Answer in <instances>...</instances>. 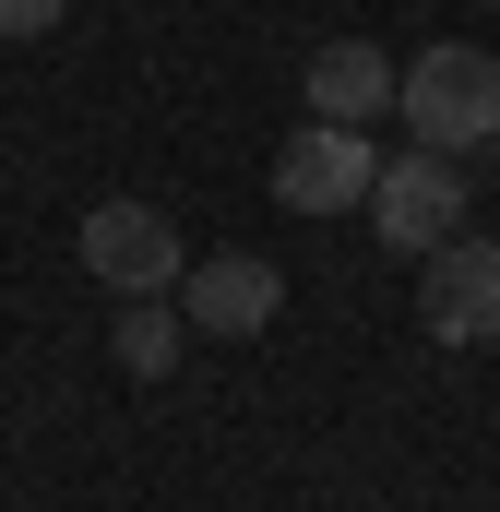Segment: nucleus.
I'll use <instances>...</instances> for the list:
<instances>
[{
	"instance_id": "obj_2",
	"label": "nucleus",
	"mask_w": 500,
	"mask_h": 512,
	"mask_svg": "<svg viewBox=\"0 0 500 512\" xmlns=\"http://www.w3.org/2000/svg\"><path fill=\"white\" fill-rule=\"evenodd\" d=\"M72 251H84V274H96L108 298H179V274H191V239H179V215H167V203H143V191H108V203H84Z\"/></svg>"
},
{
	"instance_id": "obj_4",
	"label": "nucleus",
	"mask_w": 500,
	"mask_h": 512,
	"mask_svg": "<svg viewBox=\"0 0 500 512\" xmlns=\"http://www.w3.org/2000/svg\"><path fill=\"white\" fill-rule=\"evenodd\" d=\"M370 179H381V143L346 120H298L274 143V203L286 215H346V203H370Z\"/></svg>"
},
{
	"instance_id": "obj_1",
	"label": "nucleus",
	"mask_w": 500,
	"mask_h": 512,
	"mask_svg": "<svg viewBox=\"0 0 500 512\" xmlns=\"http://www.w3.org/2000/svg\"><path fill=\"white\" fill-rule=\"evenodd\" d=\"M393 120L429 155H489L500 143V60L489 48H417L393 72Z\"/></svg>"
},
{
	"instance_id": "obj_8",
	"label": "nucleus",
	"mask_w": 500,
	"mask_h": 512,
	"mask_svg": "<svg viewBox=\"0 0 500 512\" xmlns=\"http://www.w3.org/2000/svg\"><path fill=\"white\" fill-rule=\"evenodd\" d=\"M108 346H120L131 382H167V370H179V346H191V322H179V298H131L120 322H108Z\"/></svg>"
},
{
	"instance_id": "obj_3",
	"label": "nucleus",
	"mask_w": 500,
	"mask_h": 512,
	"mask_svg": "<svg viewBox=\"0 0 500 512\" xmlns=\"http://www.w3.org/2000/svg\"><path fill=\"white\" fill-rule=\"evenodd\" d=\"M370 227H381V251L429 262L453 227H465V155H429V143L381 155V179H370Z\"/></svg>"
},
{
	"instance_id": "obj_9",
	"label": "nucleus",
	"mask_w": 500,
	"mask_h": 512,
	"mask_svg": "<svg viewBox=\"0 0 500 512\" xmlns=\"http://www.w3.org/2000/svg\"><path fill=\"white\" fill-rule=\"evenodd\" d=\"M0 36H24V48L60 36V0H0Z\"/></svg>"
},
{
	"instance_id": "obj_5",
	"label": "nucleus",
	"mask_w": 500,
	"mask_h": 512,
	"mask_svg": "<svg viewBox=\"0 0 500 512\" xmlns=\"http://www.w3.org/2000/svg\"><path fill=\"white\" fill-rule=\"evenodd\" d=\"M417 322H429V346H500V239H477V227H453V239L429 251V286H417Z\"/></svg>"
},
{
	"instance_id": "obj_6",
	"label": "nucleus",
	"mask_w": 500,
	"mask_h": 512,
	"mask_svg": "<svg viewBox=\"0 0 500 512\" xmlns=\"http://www.w3.org/2000/svg\"><path fill=\"white\" fill-rule=\"evenodd\" d=\"M274 310H286V274L262 251H203L179 274V322L191 334H215V346H250V334H274Z\"/></svg>"
},
{
	"instance_id": "obj_7",
	"label": "nucleus",
	"mask_w": 500,
	"mask_h": 512,
	"mask_svg": "<svg viewBox=\"0 0 500 512\" xmlns=\"http://www.w3.org/2000/svg\"><path fill=\"white\" fill-rule=\"evenodd\" d=\"M298 96H310V120H346V131H370V120H393V60H381L370 36H334V48H310Z\"/></svg>"
},
{
	"instance_id": "obj_10",
	"label": "nucleus",
	"mask_w": 500,
	"mask_h": 512,
	"mask_svg": "<svg viewBox=\"0 0 500 512\" xmlns=\"http://www.w3.org/2000/svg\"><path fill=\"white\" fill-rule=\"evenodd\" d=\"M489 12H500V0H489Z\"/></svg>"
}]
</instances>
